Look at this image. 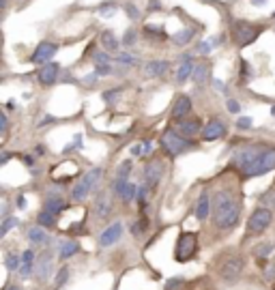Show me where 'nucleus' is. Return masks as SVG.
<instances>
[{"mask_svg":"<svg viewBox=\"0 0 275 290\" xmlns=\"http://www.w3.org/2000/svg\"><path fill=\"white\" fill-rule=\"evenodd\" d=\"M118 62H123V65H138V58H133V56H129V54H118V58H116Z\"/></svg>","mask_w":275,"mask_h":290,"instance_id":"nucleus-35","label":"nucleus"},{"mask_svg":"<svg viewBox=\"0 0 275 290\" xmlns=\"http://www.w3.org/2000/svg\"><path fill=\"white\" fill-rule=\"evenodd\" d=\"M209 213H211V198H209L207 192H202V194H200L198 204H196V217H198V220H207Z\"/></svg>","mask_w":275,"mask_h":290,"instance_id":"nucleus-19","label":"nucleus"},{"mask_svg":"<svg viewBox=\"0 0 275 290\" xmlns=\"http://www.w3.org/2000/svg\"><path fill=\"white\" fill-rule=\"evenodd\" d=\"M97 215L99 217H108L110 215V211H112V204H110V198H108V194H99V198H97Z\"/></svg>","mask_w":275,"mask_h":290,"instance_id":"nucleus-23","label":"nucleus"},{"mask_svg":"<svg viewBox=\"0 0 275 290\" xmlns=\"http://www.w3.org/2000/svg\"><path fill=\"white\" fill-rule=\"evenodd\" d=\"M179 133L183 138H194L200 133V121L191 119V121H179Z\"/></svg>","mask_w":275,"mask_h":290,"instance_id":"nucleus-17","label":"nucleus"},{"mask_svg":"<svg viewBox=\"0 0 275 290\" xmlns=\"http://www.w3.org/2000/svg\"><path fill=\"white\" fill-rule=\"evenodd\" d=\"M168 69H170L168 60H151V62H146V76H149V78H161Z\"/></svg>","mask_w":275,"mask_h":290,"instance_id":"nucleus-16","label":"nucleus"},{"mask_svg":"<svg viewBox=\"0 0 275 290\" xmlns=\"http://www.w3.org/2000/svg\"><path fill=\"white\" fill-rule=\"evenodd\" d=\"M99 176H101V170H90V172H86V176L82 178L80 183L73 185V189H71V198H73V200H76V202L86 200V196L93 192V187L97 185Z\"/></svg>","mask_w":275,"mask_h":290,"instance_id":"nucleus-2","label":"nucleus"},{"mask_svg":"<svg viewBox=\"0 0 275 290\" xmlns=\"http://www.w3.org/2000/svg\"><path fill=\"white\" fill-rule=\"evenodd\" d=\"M191 112V99L187 95H179L172 103V119L174 121H181Z\"/></svg>","mask_w":275,"mask_h":290,"instance_id":"nucleus-13","label":"nucleus"},{"mask_svg":"<svg viewBox=\"0 0 275 290\" xmlns=\"http://www.w3.org/2000/svg\"><path fill=\"white\" fill-rule=\"evenodd\" d=\"M28 241L35 243V245H43V243H48V234H45L41 226H32L28 230Z\"/></svg>","mask_w":275,"mask_h":290,"instance_id":"nucleus-22","label":"nucleus"},{"mask_svg":"<svg viewBox=\"0 0 275 290\" xmlns=\"http://www.w3.org/2000/svg\"><path fill=\"white\" fill-rule=\"evenodd\" d=\"M271 170H275V149L262 151L260 157L245 170V174L247 176H260V174H267V172H271Z\"/></svg>","mask_w":275,"mask_h":290,"instance_id":"nucleus-4","label":"nucleus"},{"mask_svg":"<svg viewBox=\"0 0 275 290\" xmlns=\"http://www.w3.org/2000/svg\"><path fill=\"white\" fill-rule=\"evenodd\" d=\"M161 144H163V149L168 151V155H172V157H177L181 153L191 149V142L183 138L179 131H166L161 138Z\"/></svg>","mask_w":275,"mask_h":290,"instance_id":"nucleus-3","label":"nucleus"},{"mask_svg":"<svg viewBox=\"0 0 275 290\" xmlns=\"http://www.w3.org/2000/svg\"><path fill=\"white\" fill-rule=\"evenodd\" d=\"M211 52V43H207V41H202L198 45V54H209Z\"/></svg>","mask_w":275,"mask_h":290,"instance_id":"nucleus-41","label":"nucleus"},{"mask_svg":"<svg viewBox=\"0 0 275 290\" xmlns=\"http://www.w3.org/2000/svg\"><path fill=\"white\" fill-rule=\"evenodd\" d=\"M226 135V125L219 121V119H215V121H211L204 129H202V140L204 142H215V140H219V138H224Z\"/></svg>","mask_w":275,"mask_h":290,"instance_id":"nucleus-12","label":"nucleus"},{"mask_svg":"<svg viewBox=\"0 0 275 290\" xmlns=\"http://www.w3.org/2000/svg\"><path fill=\"white\" fill-rule=\"evenodd\" d=\"M196 247H198L196 234L194 232H183L179 237V241H177V251H174V256H177L179 262H187L196 253Z\"/></svg>","mask_w":275,"mask_h":290,"instance_id":"nucleus-5","label":"nucleus"},{"mask_svg":"<svg viewBox=\"0 0 275 290\" xmlns=\"http://www.w3.org/2000/svg\"><path fill=\"white\" fill-rule=\"evenodd\" d=\"M215 86H217V90H226V88L222 86V82H219V80H215Z\"/></svg>","mask_w":275,"mask_h":290,"instance_id":"nucleus-49","label":"nucleus"},{"mask_svg":"<svg viewBox=\"0 0 275 290\" xmlns=\"http://www.w3.org/2000/svg\"><path fill=\"white\" fill-rule=\"evenodd\" d=\"M161 172H163L161 161H157V159L149 161V166H146V170H144L146 185H149V187H155V185H157V183H159V178H161Z\"/></svg>","mask_w":275,"mask_h":290,"instance_id":"nucleus-14","label":"nucleus"},{"mask_svg":"<svg viewBox=\"0 0 275 290\" xmlns=\"http://www.w3.org/2000/svg\"><path fill=\"white\" fill-rule=\"evenodd\" d=\"M243 267H245V262L243 258H228L224 265H222V271H219V275H222L224 282H236V279L241 277L243 273Z\"/></svg>","mask_w":275,"mask_h":290,"instance_id":"nucleus-8","label":"nucleus"},{"mask_svg":"<svg viewBox=\"0 0 275 290\" xmlns=\"http://www.w3.org/2000/svg\"><path fill=\"white\" fill-rule=\"evenodd\" d=\"M56 52H58V45H56V43L41 41V43L35 48L32 56H30V62H35V65H48V62L52 60V56H54Z\"/></svg>","mask_w":275,"mask_h":290,"instance_id":"nucleus-9","label":"nucleus"},{"mask_svg":"<svg viewBox=\"0 0 275 290\" xmlns=\"http://www.w3.org/2000/svg\"><path fill=\"white\" fill-rule=\"evenodd\" d=\"M194 62H191V58L189 56H185L183 58V62H181V67L177 69V80L179 82H185V80H189L191 76H194Z\"/></svg>","mask_w":275,"mask_h":290,"instance_id":"nucleus-18","label":"nucleus"},{"mask_svg":"<svg viewBox=\"0 0 275 290\" xmlns=\"http://www.w3.org/2000/svg\"><path fill=\"white\" fill-rule=\"evenodd\" d=\"M50 265H52V258L45 253V256H41L39 258V262H37V267H35V271H37V275H39L41 279H45L50 275Z\"/></svg>","mask_w":275,"mask_h":290,"instance_id":"nucleus-24","label":"nucleus"},{"mask_svg":"<svg viewBox=\"0 0 275 290\" xmlns=\"http://www.w3.org/2000/svg\"><path fill=\"white\" fill-rule=\"evenodd\" d=\"M252 5L254 7H264V5H267V0H252Z\"/></svg>","mask_w":275,"mask_h":290,"instance_id":"nucleus-48","label":"nucleus"},{"mask_svg":"<svg viewBox=\"0 0 275 290\" xmlns=\"http://www.w3.org/2000/svg\"><path fill=\"white\" fill-rule=\"evenodd\" d=\"M191 39H194V30L191 28H183L177 34H172V43H177V45H187Z\"/></svg>","mask_w":275,"mask_h":290,"instance_id":"nucleus-25","label":"nucleus"},{"mask_svg":"<svg viewBox=\"0 0 275 290\" xmlns=\"http://www.w3.org/2000/svg\"><path fill=\"white\" fill-rule=\"evenodd\" d=\"M131 153L133 155H142V147L140 144H135V147H131Z\"/></svg>","mask_w":275,"mask_h":290,"instance_id":"nucleus-47","label":"nucleus"},{"mask_svg":"<svg viewBox=\"0 0 275 290\" xmlns=\"http://www.w3.org/2000/svg\"><path fill=\"white\" fill-rule=\"evenodd\" d=\"M114 9H116L114 5H101V7H99V11H101V15H104V17H108V15H112V13H114Z\"/></svg>","mask_w":275,"mask_h":290,"instance_id":"nucleus-39","label":"nucleus"},{"mask_svg":"<svg viewBox=\"0 0 275 290\" xmlns=\"http://www.w3.org/2000/svg\"><path fill=\"white\" fill-rule=\"evenodd\" d=\"M149 9H151V11H159V9H161V3H159V0H151V3H149Z\"/></svg>","mask_w":275,"mask_h":290,"instance_id":"nucleus-44","label":"nucleus"},{"mask_svg":"<svg viewBox=\"0 0 275 290\" xmlns=\"http://www.w3.org/2000/svg\"><path fill=\"white\" fill-rule=\"evenodd\" d=\"M17 224H20V222H17V217H7L5 224H3V228H0V237H5V234L11 230V228H15Z\"/></svg>","mask_w":275,"mask_h":290,"instance_id":"nucleus-30","label":"nucleus"},{"mask_svg":"<svg viewBox=\"0 0 275 290\" xmlns=\"http://www.w3.org/2000/svg\"><path fill=\"white\" fill-rule=\"evenodd\" d=\"M260 149L258 147H245V149H241V151H236V155L232 157V166H236V168H241V170H247L256 159L260 157Z\"/></svg>","mask_w":275,"mask_h":290,"instance_id":"nucleus-10","label":"nucleus"},{"mask_svg":"<svg viewBox=\"0 0 275 290\" xmlns=\"http://www.w3.org/2000/svg\"><path fill=\"white\" fill-rule=\"evenodd\" d=\"M213 220L219 228H234L239 224V206L228 192H217L213 198Z\"/></svg>","mask_w":275,"mask_h":290,"instance_id":"nucleus-1","label":"nucleus"},{"mask_svg":"<svg viewBox=\"0 0 275 290\" xmlns=\"http://www.w3.org/2000/svg\"><path fill=\"white\" fill-rule=\"evenodd\" d=\"M37 222L41 224V228H50V226L56 224V215L50 213V211H41L39 217H37Z\"/></svg>","mask_w":275,"mask_h":290,"instance_id":"nucleus-27","label":"nucleus"},{"mask_svg":"<svg viewBox=\"0 0 275 290\" xmlns=\"http://www.w3.org/2000/svg\"><path fill=\"white\" fill-rule=\"evenodd\" d=\"M179 288H181V279H174V282L166 284V290H179Z\"/></svg>","mask_w":275,"mask_h":290,"instance_id":"nucleus-43","label":"nucleus"},{"mask_svg":"<svg viewBox=\"0 0 275 290\" xmlns=\"http://www.w3.org/2000/svg\"><path fill=\"white\" fill-rule=\"evenodd\" d=\"M129 170H131V161H123V164L118 166V176L116 178L127 180V176H129Z\"/></svg>","mask_w":275,"mask_h":290,"instance_id":"nucleus-33","label":"nucleus"},{"mask_svg":"<svg viewBox=\"0 0 275 290\" xmlns=\"http://www.w3.org/2000/svg\"><path fill=\"white\" fill-rule=\"evenodd\" d=\"M264 28L262 26H254V24H250V22H236L234 24V39H236V43L241 45H250L252 41H256L258 39V34L262 32Z\"/></svg>","mask_w":275,"mask_h":290,"instance_id":"nucleus-6","label":"nucleus"},{"mask_svg":"<svg viewBox=\"0 0 275 290\" xmlns=\"http://www.w3.org/2000/svg\"><path fill=\"white\" fill-rule=\"evenodd\" d=\"M78 249H80L78 243H76V241H69V243H65V245H62V249H60V258L67 260V258H71Z\"/></svg>","mask_w":275,"mask_h":290,"instance_id":"nucleus-28","label":"nucleus"},{"mask_svg":"<svg viewBox=\"0 0 275 290\" xmlns=\"http://www.w3.org/2000/svg\"><path fill=\"white\" fill-rule=\"evenodd\" d=\"M133 41H135V32H133V30H127V34H125L123 43H125V45H131Z\"/></svg>","mask_w":275,"mask_h":290,"instance_id":"nucleus-40","label":"nucleus"},{"mask_svg":"<svg viewBox=\"0 0 275 290\" xmlns=\"http://www.w3.org/2000/svg\"><path fill=\"white\" fill-rule=\"evenodd\" d=\"M67 277H69V269H67V267H62V269L58 271V275H56V279H54V286H56V288H60L62 284H65V282H67Z\"/></svg>","mask_w":275,"mask_h":290,"instance_id":"nucleus-32","label":"nucleus"},{"mask_svg":"<svg viewBox=\"0 0 275 290\" xmlns=\"http://www.w3.org/2000/svg\"><path fill=\"white\" fill-rule=\"evenodd\" d=\"M110 74H112L110 65H97L95 67V76H110Z\"/></svg>","mask_w":275,"mask_h":290,"instance_id":"nucleus-38","label":"nucleus"},{"mask_svg":"<svg viewBox=\"0 0 275 290\" xmlns=\"http://www.w3.org/2000/svg\"><path fill=\"white\" fill-rule=\"evenodd\" d=\"M9 290H20V288H9Z\"/></svg>","mask_w":275,"mask_h":290,"instance_id":"nucleus-50","label":"nucleus"},{"mask_svg":"<svg viewBox=\"0 0 275 290\" xmlns=\"http://www.w3.org/2000/svg\"><path fill=\"white\" fill-rule=\"evenodd\" d=\"M264 275H267L269 279H273V277H275V267H269L267 271H264Z\"/></svg>","mask_w":275,"mask_h":290,"instance_id":"nucleus-45","label":"nucleus"},{"mask_svg":"<svg viewBox=\"0 0 275 290\" xmlns=\"http://www.w3.org/2000/svg\"><path fill=\"white\" fill-rule=\"evenodd\" d=\"M32 262H35V251L32 249H26L24 253H22V267H20V273L22 277H28L30 275V271H32Z\"/></svg>","mask_w":275,"mask_h":290,"instance_id":"nucleus-20","label":"nucleus"},{"mask_svg":"<svg viewBox=\"0 0 275 290\" xmlns=\"http://www.w3.org/2000/svg\"><path fill=\"white\" fill-rule=\"evenodd\" d=\"M121 234H123V224L121 222H114L112 226H108V228L99 234V245H101V247L114 245V243L121 239Z\"/></svg>","mask_w":275,"mask_h":290,"instance_id":"nucleus-11","label":"nucleus"},{"mask_svg":"<svg viewBox=\"0 0 275 290\" xmlns=\"http://www.w3.org/2000/svg\"><path fill=\"white\" fill-rule=\"evenodd\" d=\"M45 211H50V213H60V211H65V200L62 198H58V196H54V198H50L48 202H45Z\"/></svg>","mask_w":275,"mask_h":290,"instance_id":"nucleus-26","label":"nucleus"},{"mask_svg":"<svg viewBox=\"0 0 275 290\" xmlns=\"http://www.w3.org/2000/svg\"><path fill=\"white\" fill-rule=\"evenodd\" d=\"M271 220H273V215L269 208H258V211L252 213L250 222H247V230L252 234H262L271 226Z\"/></svg>","mask_w":275,"mask_h":290,"instance_id":"nucleus-7","label":"nucleus"},{"mask_svg":"<svg viewBox=\"0 0 275 290\" xmlns=\"http://www.w3.org/2000/svg\"><path fill=\"white\" fill-rule=\"evenodd\" d=\"M236 127H239V129H250V127H252V119H250V116H241V119L236 121Z\"/></svg>","mask_w":275,"mask_h":290,"instance_id":"nucleus-36","label":"nucleus"},{"mask_svg":"<svg viewBox=\"0 0 275 290\" xmlns=\"http://www.w3.org/2000/svg\"><path fill=\"white\" fill-rule=\"evenodd\" d=\"M135 194H138V187H135V185H131V183H127V187L123 189V194H121V198H123V200H125V202H129V200H131V198H133Z\"/></svg>","mask_w":275,"mask_h":290,"instance_id":"nucleus-31","label":"nucleus"},{"mask_svg":"<svg viewBox=\"0 0 275 290\" xmlns=\"http://www.w3.org/2000/svg\"><path fill=\"white\" fill-rule=\"evenodd\" d=\"M99 39H101V45H104L106 52H116L118 45H121V43H118V39H116V34H114L112 30H104Z\"/></svg>","mask_w":275,"mask_h":290,"instance_id":"nucleus-21","label":"nucleus"},{"mask_svg":"<svg viewBox=\"0 0 275 290\" xmlns=\"http://www.w3.org/2000/svg\"><path fill=\"white\" fill-rule=\"evenodd\" d=\"M125 11L127 13H129V17H131V20H138V17H140V11H138V9H135V5H125Z\"/></svg>","mask_w":275,"mask_h":290,"instance_id":"nucleus-37","label":"nucleus"},{"mask_svg":"<svg viewBox=\"0 0 275 290\" xmlns=\"http://www.w3.org/2000/svg\"><path fill=\"white\" fill-rule=\"evenodd\" d=\"M204 76H207V65H198L196 69H194V76H191V78H194V82H202V80H204Z\"/></svg>","mask_w":275,"mask_h":290,"instance_id":"nucleus-34","label":"nucleus"},{"mask_svg":"<svg viewBox=\"0 0 275 290\" xmlns=\"http://www.w3.org/2000/svg\"><path fill=\"white\" fill-rule=\"evenodd\" d=\"M58 71H60V65H56V62H48L43 69H39V82L43 86H52L58 78Z\"/></svg>","mask_w":275,"mask_h":290,"instance_id":"nucleus-15","label":"nucleus"},{"mask_svg":"<svg viewBox=\"0 0 275 290\" xmlns=\"http://www.w3.org/2000/svg\"><path fill=\"white\" fill-rule=\"evenodd\" d=\"M228 110H230L232 114H236V112H239V110H241V107H239V103H236V101H234V99H230V101H228Z\"/></svg>","mask_w":275,"mask_h":290,"instance_id":"nucleus-42","label":"nucleus"},{"mask_svg":"<svg viewBox=\"0 0 275 290\" xmlns=\"http://www.w3.org/2000/svg\"><path fill=\"white\" fill-rule=\"evenodd\" d=\"M5 265H7V269H11V271H20V267H22V258H20V256H7Z\"/></svg>","mask_w":275,"mask_h":290,"instance_id":"nucleus-29","label":"nucleus"},{"mask_svg":"<svg viewBox=\"0 0 275 290\" xmlns=\"http://www.w3.org/2000/svg\"><path fill=\"white\" fill-rule=\"evenodd\" d=\"M7 116H0V127H3V133H7Z\"/></svg>","mask_w":275,"mask_h":290,"instance_id":"nucleus-46","label":"nucleus"}]
</instances>
